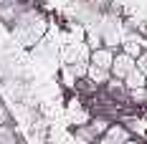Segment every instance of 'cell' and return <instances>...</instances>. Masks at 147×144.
<instances>
[{
    "label": "cell",
    "mask_w": 147,
    "mask_h": 144,
    "mask_svg": "<svg viewBox=\"0 0 147 144\" xmlns=\"http://www.w3.org/2000/svg\"><path fill=\"white\" fill-rule=\"evenodd\" d=\"M46 33V18L38 10H33V8H28V10H23L20 13V18L13 23V35L20 41L23 46H36L41 38H43Z\"/></svg>",
    "instance_id": "1"
},
{
    "label": "cell",
    "mask_w": 147,
    "mask_h": 144,
    "mask_svg": "<svg viewBox=\"0 0 147 144\" xmlns=\"http://www.w3.org/2000/svg\"><path fill=\"white\" fill-rule=\"evenodd\" d=\"M129 71H134V58H132V56H127L124 51H122V53H114V63H112V68H109L112 78L124 81Z\"/></svg>",
    "instance_id": "2"
},
{
    "label": "cell",
    "mask_w": 147,
    "mask_h": 144,
    "mask_svg": "<svg viewBox=\"0 0 147 144\" xmlns=\"http://www.w3.org/2000/svg\"><path fill=\"white\" fill-rule=\"evenodd\" d=\"M129 142V131L122 124H109V129L96 139V144H127Z\"/></svg>",
    "instance_id": "3"
},
{
    "label": "cell",
    "mask_w": 147,
    "mask_h": 144,
    "mask_svg": "<svg viewBox=\"0 0 147 144\" xmlns=\"http://www.w3.org/2000/svg\"><path fill=\"white\" fill-rule=\"evenodd\" d=\"M114 63V51L112 48H94L91 51V66H99L104 71H109Z\"/></svg>",
    "instance_id": "4"
},
{
    "label": "cell",
    "mask_w": 147,
    "mask_h": 144,
    "mask_svg": "<svg viewBox=\"0 0 147 144\" xmlns=\"http://www.w3.org/2000/svg\"><path fill=\"white\" fill-rule=\"evenodd\" d=\"M23 10H28V5H23V3H13V5H3L0 8V18L5 20V23H10L13 25L15 20L20 18V13Z\"/></svg>",
    "instance_id": "5"
},
{
    "label": "cell",
    "mask_w": 147,
    "mask_h": 144,
    "mask_svg": "<svg viewBox=\"0 0 147 144\" xmlns=\"http://www.w3.org/2000/svg\"><path fill=\"white\" fill-rule=\"evenodd\" d=\"M124 86H127V91H134V88H145V86H147V76H145V73H140L137 68H134V71L127 73V78H124Z\"/></svg>",
    "instance_id": "6"
},
{
    "label": "cell",
    "mask_w": 147,
    "mask_h": 144,
    "mask_svg": "<svg viewBox=\"0 0 147 144\" xmlns=\"http://www.w3.org/2000/svg\"><path fill=\"white\" fill-rule=\"evenodd\" d=\"M86 76H89V81H94V84H107V81L112 78L109 71H104L99 66H91V63H89V68H86Z\"/></svg>",
    "instance_id": "7"
},
{
    "label": "cell",
    "mask_w": 147,
    "mask_h": 144,
    "mask_svg": "<svg viewBox=\"0 0 147 144\" xmlns=\"http://www.w3.org/2000/svg\"><path fill=\"white\" fill-rule=\"evenodd\" d=\"M107 88H109L114 96H124V94H127V86H124V81H119V78H109V81H107Z\"/></svg>",
    "instance_id": "8"
},
{
    "label": "cell",
    "mask_w": 147,
    "mask_h": 144,
    "mask_svg": "<svg viewBox=\"0 0 147 144\" xmlns=\"http://www.w3.org/2000/svg\"><path fill=\"white\" fill-rule=\"evenodd\" d=\"M0 144H18V137H15V131L8 124L0 127Z\"/></svg>",
    "instance_id": "9"
},
{
    "label": "cell",
    "mask_w": 147,
    "mask_h": 144,
    "mask_svg": "<svg viewBox=\"0 0 147 144\" xmlns=\"http://www.w3.org/2000/svg\"><path fill=\"white\" fill-rule=\"evenodd\" d=\"M134 68H137L140 73H145V76H147V51H142L140 56L134 58Z\"/></svg>",
    "instance_id": "10"
},
{
    "label": "cell",
    "mask_w": 147,
    "mask_h": 144,
    "mask_svg": "<svg viewBox=\"0 0 147 144\" xmlns=\"http://www.w3.org/2000/svg\"><path fill=\"white\" fill-rule=\"evenodd\" d=\"M129 96H132V101L142 104V101H147V88H134V91H129Z\"/></svg>",
    "instance_id": "11"
},
{
    "label": "cell",
    "mask_w": 147,
    "mask_h": 144,
    "mask_svg": "<svg viewBox=\"0 0 147 144\" xmlns=\"http://www.w3.org/2000/svg\"><path fill=\"white\" fill-rule=\"evenodd\" d=\"M124 53H127V56H132V58H137L142 51H140V46H137V43H127V46H124Z\"/></svg>",
    "instance_id": "12"
},
{
    "label": "cell",
    "mask_w": 147,
    "mask_h": 144,
    "mask_svg": "<svg viewBox=\"0 0 147 144\" xmlns=\"http://www.w3.org/2000/svg\"><path fill=\"white\" fill-rule=\"evenodd\" d=\"M8 119H10V116H8V109L0 104V127H5V124H8Z\"/></svg>",
    "instance_id": "13"
},
{
    "label": "cell",
    "mask_w": 147,
    "mask_h": 144,
    "mask_svg": "<svg viewBox=\"0 0 147 144\" xmlns=\"http://www.w3.org/2000/svg\"><path fill=\"white\" fill-rule=\"evenodd\" d=\"M13 3H23V0H0V8L3 5H13Z\"/></svg>",
    "instance_id": "14"
},
{
    "label": "cell",
    "mask_w": 147,
    "mask_h": 144,
    "mask_svg": "<svg viewBox=\"0 0 147 144\" xmlns=\"http://www.w3.org/2000/svg\"><path fill=\"white\" fill-rule=\"evenodd\" d=\"M127 144H140V142H134V139H129V142H127Z\"/></svg>",
    "instance_id": "15"
},
{
    "label": "cell",
    "mask_w": 147,
    "mask_h": 144,
    "mask_svg": "<svg viewBox=\"0 0 147 144\" xmlns=\"http://www.w3.org/2000/svg\"><path fill=\"white\" fill-rule=\"evenodd\" d=\"M145 88H147V86H145Z\"/></svg>",
    "instance_id": "16"
}]
</instances>
